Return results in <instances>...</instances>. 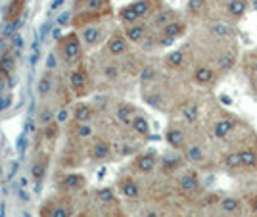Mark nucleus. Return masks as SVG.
Returning a JSON list of instances; mask_svg holds the SVG:
<instances>
[{"instance_id":"6e6552de","label":"nucleus","mask_w":257,"mask_h":217,"mask_svg":"<svg viewBox=\"0 0 257 217\" xmlns=\"http://www.w3.org/2000/svg\"><path fill=\"white\" fill-rule=\"evenodd\" d=\"M81 41L85 44L86 50H94L98 46H104L107 41V37L111 35V31L107 29V25L102 23H94V25H86L83 29H77Z\"/></svg>"},{"instance_id":"ea45409f","label":"nucleus","mask_w":257,"mask_h":217,"mask_svg":"<svg viewBox=\"0 0 257 217\" xmlns=\"http://www.w3.org/2000/svg\"><path fill=\"white\" fill-rule=\"evenodd\" d=\"M253 83L257 85V73H253Z\"/></svg>"},{"instance_id":"7ed1b4c3","label":"nucleus","mask_w":257,"mask_h":217,"mask_svg":"<svg viewBox=\"0 0 257 217\" xmlns=\"http://www.w3.org/2000/svg\"><path fill=\"white\" fill-rule=\"evenodd\" d=\"M160 8H161V0H135L131 4H125L123 8H119L117 18L119 22H121V25L148 22Z\"/></svg>"},{"instance_id":"b1692460","label":"nucleus","mask_w":257,"mask_h":217,"mask_svg":"<svg viewBox=\"0 0 257 217\" xmlns=\"http://www.w3.org/2000/svg\"><path fill=\"white\" fill-rule=\"evenodd\" d=\"M192 79H194V83H196V85L205 87V85H211V83H213L215 71L209 67V65H198V67L194 69Z\"/></svg>"},{"instance_id":"20e7f679","label":"nucleus","mask_w":257,"mask_h":217,"mask_svg":"<svg viewBox=\"0 0 257 217\" xmlns=\"http://www.w3.org/2000/svg\"><path fill=\"white\" fill-rule=\"evenodd\" d=\"M67 85H69L75 98H86L88 94H92L94 88H96L94 75L90 73V69L86 67L85 62L71 67V69H67Z\"/></svg>"},{"instance_id":"f03ea898","label":"nucleus","mask_w":257,"mask_h":217,"mask_svg":"<svg viewBox=\"0 0 257 217\" xmlns=\"http://www.w3.org/2000/svg\"><path fill=\"white\" fill-rule=\"evenodd\" d=\"M85 44L81 41L79 33L71 31L65 33L64 37L58 39L56 48H54V54L58 56V60L64 65H67V69L75 67V65L83 64L85 62Z\"/></svg>"},{"instance_id":"dca6fc26","label":"nucleus","mask_w":257,"mask_h":217,"mask_svg":"<svg viewBox=\"0 0 257 217\" xmlns=\"http://www.w3.org/2000/svg\"><path fill=\"white\" fill-rule=\"evenodd\" d=\"M117 190L125 200H139L140 198V185L133 175H123V177H119Z\"/></svg>"},{"instance_id":"c85d7f7f","label":"nucleus","mask_w":257,"mask_h":217,"mask_svg":"<svg viewBox=\"0 0 257 217\" xmlns=\"http://www.w3.org/2000/svg\"><path fill=\"white\" fill-rule=\"evenodd\" d=\"M232 25H228V23L225 22H213L209 23V33L213 35V37H217V39H226V37H230L232 35Z\"/></svg>"},{"instance_id":"4c0bfd02","label":"nucleus","mask_w":257,"mask_h":217,"mask_svg":"<svg viewBox=\"0 0 257 217\" xmlns=\"http://www.w3.org/2000/svg\"><path fill=\"white\" fill-rule=\"evenodd\" d=\"M249 206H251V209H253V213H257V194L251 196V200H249Z\"/></svg>"},{"instance_id":"f3484780","label":"nucleus","mask_w":257,"mask_h":217,"mask_svg":"<svg viewBox=\"0 0 257 217\" xmlns=\"http://www.w3.org/2000/svg\"><path fill=\"white\" fill-rule=\"evenodd\" d=\"M137 116H139V108L135 104H131V102H119L117 106H115V110H113V120H115V123L125 125V127H128L131 121L135 120Z\"/></svg>"},{"instance_id":"aec40b11","label":"nucleus","mask_w":257,"mask_h":217,"mask_svg":"<svg viewBox=\"0 0 257 217\" xmlns=\"http://www.w3.org/2000/svg\"><path fill=\"white\" fill-rule=\"evenodd\" d=\"M173 20H177V12H173L171 8H160V10L156 12L154 16H152L148 23H150L152 29H163L167 23H171Z\"/></svg>"},{"instance_id":"a878e982","label":"nucleus","mask_w":257,"mask_h":217,"mask_svg":"<svg viewBox=\"0 0 257 217\" xmlns=\"http://www.w3.org/2000/svg\"><path fill=\"white\" fill-rule=\"evenodd\" d=\"M128 127L133 129L135 135H139V137H150V133H152L150 121H148L146 116H142V114H139L135 120L131 121V125H128Z\"/></svg>"},{"instance_id":"4468645a","label":"nucleus","mask_w":257,"mask_h":217,"mask_svg":"<svg viewBox=\"0 0 257 217\" xmlns=\"http://www.w3.org/2000/svg\"><path fill=\"white\" fill-rule=\"evenodd\" d=\"M123 33L128 39L131 44H142L144 39L152 33V27L148 22H139V23H131V25H123Z\"/></svg>"},{"instance_id":"412c9836","label":"nucleus","mask_w":257,"mask_h":217,"mask_svg":"<svg viewBox=\"0 0 257 217\" xmlns=\"http://www.w3.org/2000/svg\"><path fill=\"white\" fill-rule=\"evenodd\" d=\"M165 141L173 150H184L186 148V133L179 127H169L165 133Z\"/></svg>"},{"instance_id":"7c9ffc66","label":"nucleus","mask_w":257,"mask_h":217,"mask_svg":"<svg viewBox=\"0 0 257 217\" xmlns=\"http://www.w3.org/2000/svg\"><path fill=\"white\" fill-rule=\"evenodd\" d=\"M181 112H182V118H184V121H186V123H190V125H194L196 121L200 120V106H198V104H194V102L184 104Z\"/></svg>"},{"instance_id":"a211bd4d","label":"nucleus","mask_w":257,"mask_h":217,"mask_svg":"<svg viewBox=\"0 0 257 217\" xmlns=\"http://www.w3.org/2000/svg\"><path fill=\"white\" fill-rule=\"evenodd\" d=\"M177 186L184 194H196L200 190L202 183H200V177L196 171H184L177 177Z\"/></svg>"},{"instance_id":"6ab92c4d","label":"nucleus","mask_w":257,"mask_h":217,"mask_svg":"<svg viewBox=\"0 0 257 217\" xmlns=\"http://www.w3.org/2000/svg\"><path fill=\"white\" fill-rule=\"evenodd\" d=\"M96 118V108L88 102H77L71 108V120L83 121V123H92Z\"/></svg>"},{"instance_id":"ddd939ff","label":"nucleus","mask_w":257,"mask_h":217,"mask_svg":"<svg viewBox=\"0 0 257 217\" xmlns=\"http://www.w3.org/2000/svg\"><path fill=\"white\" fill-rule=\"evenodd\" d=\"M158 154L154 150H146V152H140L135 160H133V171L140 175H150L158 169Z\"/></svg>"},{"instance_id":"393cba45","label":"nucleus","mask_w":257,"mask_h":217,"mask_svg":"<svg viewBox=\"0 0 257 217\" xmlns=\"http://www.w3.org/2000/svg\"><path fill=\"white\" fill-rule=\"evenodd\" d=\"M182 152H184V160L192 165H200L205 162V150L200 144H186Z\"/></svg>"},{"instance_id":"473e14b6","label":"nucleus","mask_w":257,"mask_h":217,"mask_svg":"<svg viewBox=\"0 0 257 217\" xmlns=\"http://www.w3.org/2000/svg\"><path fill=\"white\" fill-rule=\"evenodd\" d=\"M223 163H225V167L228 171H236V169H240L242 167V160H240V150L234 152V150H230V152H226L223 156Z\"/></svg>"},{"instance_id":"72a5a7b5","label":"nucleus","mask_w":257,"mask_h":217,"mask_svg":"<svg viewBox=\"0 0 257 217\" xmlns=\"http://www.w3.org/2000/svg\"><path fill=\"white\" fill-rule=\"evenodd\" d=\"M14 56L12 54H4V58H2V64H0V79H10L12 71H14Z\"/></svg>"},{"instance_id":"58836bf2","label":"nucleus","mask_w":257,"mask_h":217,"mask_svg":"<svg viewBox=\"0 0 257 217\" xmlns=\"http://www.w3.org/2000/svg\"><path fill=\"white\" fill-rule=\"evenodd\" d=\"M251 69H253V73H257V58L251 62Z\"/></svg>"},{"instance_id":"39448f33","label":"nucleus","mask_w":257,"mask_h":217,"mask_svg":"<svg viewBox=\"0 0 257 217\" xmlns=\"http://www.w3.org/2000/svg\"><path fill=\"white\" fill-rule=\"evenodd\" d=\"M41 217H75L73 196L64 192L50 196L41 207Z\"/></svg>"},{"instance_id":"cd10ccee","label":"nucleus","mask_w":257,"mask_h":217,"mask_svg":"<svg viewBox=\"0 0 257 217\" xmlns=\"http://www.w3.org/2000/svg\"><path fill=\"white\" fill-rule=\"evenodd\" d=\"M219 207L225 213H238L242 209V202L238 198H234V196H225V198L219 200Z\"/></svg>"},{"instance_id":"f8f14e48","label":"nucleus","mask_w":257,"mask_h":217,"mask_svg":"<svg viewBox=\"0 0 257 217\" xmlns=\"http://www.w3.org/2000/svg\"><path fill=\"white\" fill-rule=\"evenodd\" d=\"M86 186V179L81 173H75V171H67V173L58 181V190L64 192V194H77L81 192Z\"/></svg>"},{"instance_id":"a19ab883","label":"nucleus","mask_w":257,"mask_h":217,"mask_svg":"<svg viewBox=\"0 0 257 217\" xmlns=\"http://www.w3.org/2000/svg\"><path fill=\"white\" fill-rule=\"evenodd\" d=\"M251 8H253V10H257V2H253V4H251Z\"/></svg>"},{"instance_id":"e433bc0d","label":"nucleus","mask_w":257,"mask_h":217,"mask_svg":"<svg viewBox=\"0 0 257 217\" xmlns=\"http://www.w3.org/2000/svg\"><path fill=\"white\" fill-rule=\"evenodd\" d=\"M219 102H221L223 106H226V108L234 104V100H232V96H230V94H219Z\"/></svg>"},{"instance_id":"bb28decb","label":"nucleus","mask_w":257,"mask_h":217,"mask_svg":"<svg viewBox=\"0 0 257 217\" xmlns=\"http://www.w3.org/2000/svg\"><path fill=\"white\" fill-rule=\"evenodd\" d=\"M247 8H249V2H247V0H228V2H226V12H228V16L234 18V20L244 18Z\"/></svg>"},{"instance_id":"f257e3e1","label":"nucleus","mask_w":257,"mask_h":217,"mask_svg":"<svg viewBox=\"0 0 257 217\" xmlns=\"http://www.w3.org/2000/svg\"><path fill=\"white\" fill-rule=\"evenodd\" d=\"M109 16H113L111 0H73L69 25L73 29H83L86 25L102 23Z\"/></svg>"},{"instance_id":"5701e85b","label":"nucleus","mask_w":257,"mask_h":217,"mask_svg":"<svg viewBox=\"0 0 257 217\" xmlns=\"http://www.w3.org/2000/svg\"><path fill=\"white\" fill-rule=\"evenodd\" d=\"M25 14V0H10L6 6V22L18 23Z\"/></svg>"},{"instance_id":"2eb2a0df","label":"nucleus","mask_w":257,"mask_h":217,"mask_svg":"<svg viewBox=\"0 0 257 217\" xmlns=\"http://www.w3.org/2000/svg\"><path fill=\"white\" fill-rule=\"evenodd\" d=\"M67 133L71 139H77V141L88 142L94 135H96V127L92 123H83V121H69V127H67Z\"/></svg>"},{"instance_id":"9b49d317","label":"nucleus","mask_w":257,"mask_h":217,"mask_svg":"<svg viewBox=\"0 0 257 217\" xmlns=\"http://www.w3.org/2000/svg\"><path fill=\"white\" fill-rule=\"evenodd\" d=\"M50 160H52V156H50L48 150L39 148L35 152V158H33L31 163V177L33 181H35V185H41L44 181V177L48 173V167H50Z\"/></svg>"},{"instance_id":"1a4fd4ad","label":"nucleus","mask_w":257,"mask_h":217,"mask_svg":"<svg viewBox=\"0 0 257 217\" xmlns=\"http://www.w3.org/2000/svg\"><path fill=\"white\" fill-rule=\"evenodd\" d=\"M156 33H158V48H167V46L177 43L186 33V23L177 18V20H173L171 23H167L163 29Z\"/></svg>"},{"instance_id":"c9c22d12","label":"nucleus","mask_w":257,"mask_h":217,"mask_svg":"<svg viewBox=\"0 0 257 217\" xmlns=\"http://www.w3.org/2000/svg\"><path fill=\"white\" fill-rule=\"evenodd\" d=\"M236 62V56L232 52H226V54H221L217 58V65L221 67V69H230Z\"/></svg>"},{"instance_id":"4be33fe9","label":"nucleus","mask_w":257,"mask_h":217,"mask_svg":"<svg viewBox=\"0 0 257 217\" xmlns=\"http://www.w3.org/2000/svg\"><path fill=\"white\" fill-rule=\"evenodd\" d=\"M234 120H230V118H221V120H217L213 123V137L217 141H225L226 137L234 131Z\"/></svg>"},{"instance_id":"423d86ee","label":"nucleus","mask_w":257,"mask_h":217,"mask_svg":"<svg viewBox=\"0 0 257 217\" xmlns=\"http://www.w3.org/2000/svg\"><path fill=\"white\" fill-rule=\"evenodd\" d=\"M86 158V142L83 141H77V139H67V142H65L64 150H62V154H60V160H58V163H60V167L62 169H77L81 163L85 162Z\"/></svg>"},{"instance_id":"c756f323","label":"nucleus","mask_w":257,"mask_h":217,"mask_svg":"<svg viewBox=\"0 0 257 217\" xmlns=\"http://www.w3.org/2000/svg\"><path fill=\"white\" fill-rule=\"evenodd\" d=\"M242 167L246 169H257V150L255 148H242L240 150Z\"/></svg>"},{"instance_id":"2f4dec72","label":"nucleus","mask_w":257,"mask_h":217,"mask_svg":"<svg viewBox=\"0 0 257 217\" xmlns=\"http://www.w3.org/2000/svg\"><path fill=\"white\" fill-rule=\"evenodd\" d=\"M184 62H186V56H184L182 50H173V52H169V54L165 56V64H167V67H171V69H181L182 65H184Z\"/></svg>"},{"instance_id":"f704fd0d","label":"nucleus","mask_w":257,"mask_h":217,"mask_svg":"<svg viewBox=\"0 0 257 217\" xmlns=\"http://www.w3.org/2000/svg\"><path fill=\"white\" fill-rule=\"evenodd\" d=\"M205 8V0H188V4H186V12L190 14V16H200Z\"/></svg>"},{"instance_id":"9d476101","label":"nucleus","mask_w":257,"mask_h":217,"mask_svg":"<svg viewBox=\"0 0 257 217\" xmlns=\"http://www.w3.org/2000/svg\"><path fill=\"white\" fill-rule=\"evenodd\" d=\"M128 48H131V43L125 37L123 31H111V35L107 37L106 44H104V54L109 56V58H123L125 54H128Z\"/></svg>"},{"instance_id":"0eeeda50","label":"nucleus","mask_w":257,"mask_h":217,"mask_svg":"<svg viewBox=\"0 0 257 217\" xmlns=\"http://www.w3.org/2000/svg\"><path fill=\"white\" fill-rule=\"evenodd\" d=\"M113 152H115V146H113V142L109 141L107 137L94 135L90 141L86 142V158L90 162L104 163L113 158Z\"/></svg>"}]
</instances>
